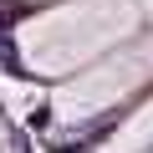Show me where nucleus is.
<instances>
[{
	"label": "nucleus",
	"instance_id": "nucleus-1",
	"mask_svg": "<svg viewBox=\"0 0 153 153\" xmlns=\"http://www.w3.org/2000/svg\"><path fill=\"white\" fill-rule=\"evenodd\" d=\"M138 31V5L133 0H66V5L36 16L21 26V61L31 71L61 76L117 46L123 36Z\"/></svg>",
	"mask_w": 153,
	"mask_h": 153
},
{
	"label": "nucleus",
	"instance_id": "nucleus-3",
	"mask_svg": "<svg viewBox=\"0 0 153 153\" xmlns=\"http://www.w3.org/2000/svg\"><path fill=\"white\" fill-rule=\"evenodd\" d=\"M148 148H153V97L138 112H128V123L107 138V153H148Z\"/></svg>",
	"mask_w": 153,
	"mask_h": 153
},
{
	"label": "nucleus",
	"instance_id": "nucleus-4",
	"mask_svg": "<svg viewBox=\"0 0 153 153\" xmlns=\"http://www.w3.org/2000/svg\"><path fill=\"white\" fill-rule=\"evenodd\" d=\"M148 153H153V148H148Z\"/></svg>",
	"mask_w": 153,
	"mask_h": 153
},
{
	"label": "nucleus",
	"instance_id": "nucleus-2",
	"mask_svg": "<svg viewBox=\"0 0 153 153\" xmlns=\"http://www.w3.org/2000/svg\"><path fill=\"white\" fill-rule=\"evenodd\" d=\"M143 76H148V56L123 51V56H112V61L82 71L76 82H66V87L56 92V112H61V117H82V123L97 117V112H112Z\"/></svg>",
	"mask_w": 153,
	"mask_h": 153
}]
</instances>
